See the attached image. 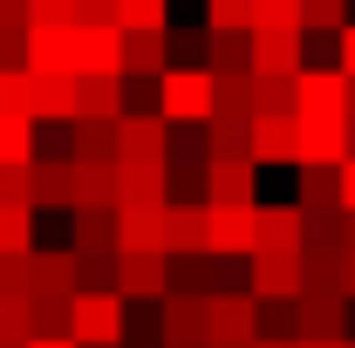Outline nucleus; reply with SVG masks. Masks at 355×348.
Wrapping results in <instances>:
<instances>
[{
	"mask_svg": "<svg viewBox=\"0 0 355 348\" xmlns=\"http://www.w3.org/2000/svg\"><path fill=\"white\" fill-rule=\"evenodd\" d=\"M335 69H342V76L355 82V21L342 28V35H335Z\"/></svg>",
	"mask_w": 355,
	"mask_h": 348,
	"instance_id": "44",
	"label": "nucleus"
},
{
	"mask_svg": "<svg viewBox=\"0 0 355 348\" xmlns=\"http://www.w3.org/2000/svg\"><path fill=\"white\" fill-rule=\"evenodd\" d=\"M342 348H355V335H349V342H342Z\"/></svg>",
	"mask_w": 355,
	"mask_h": 348,
	"instance_id": "55",
	"label": "nucleus"
},
{
	"mask_svg": "<svg viewBox=\"0 0 355 348\" xmlns=\"http://www.w3.org/2000/svg\"><path fill=\"white\" fill-rule=\"evenodd\" d=\"M301 239H308V218H301V205H253V253L301 260Z\"/></svg>",
	"mask_w": 355,
	"mask_h": 348,
	"instance_id": "6",
	"label": "nucleus"
},
{
	"mask_svg": "<svg viewBox=\"0 0 355 348\" xmlns=\"http://www.w3.org/2000/svg\"><path fill=\"white\" fill-rule=\"evenodd\" d=\"M349 76L342 69H301L294 76V116H349Z\"/></svg>",
	"mask_w": 355,
	"mask_h": 348,
	"instance_id": "9",
	"label": "nucleus"
},
{
	"mask_svg": "<svg viewBox=\"0 0 355 348\" xmlns=\"http://www.w3.org/2000/svg\"><path fill=\"white\" fill-rule=\"evenodd\" d=\"M110 212H164V171H123L116 164V205Z\"/></svg>",
	"mask_w": 355,
	"mask_h": 348,
	"instance_id": "26",
	"label": "nucleus"
},
{
	"mask_svg": "<svg viewBox=\"0 0 355 348\" xmlns=\"http://www.w3.org/2000/svg\"><path fill=\"white\" fill-rule=\"evenodd\" d=\"M110 14H116V0H76V21L89 28H110Z\"/></svg>",
	"mask_w": 355,
	"mask_h": 348,
	"instance_id": "45",
	"label": "nucleus"
},
{
	"mask_svg": "<svg viewBox=\"0 0 355 348\" xmlns=\"http://www.w3.org/2000/svg\"><path fill=\"white\" fill-rule=\"evenodd\" d=\"M21 35H28V28H0V76H28V62H21Z\"/></svg>",
	"mask_w": 355,
	"mask_h": 348,
	"instance_id": "41",
	"label": "nucleus"
},
{
	"mask_svg": "<svg viewBox=\"0 0 355 348\" xmlns=\"http://www.w3.org/2000/svg\"><path fill=\"white\" fill-rule=\"evenodd\" d=\"M212 116H246L253 123V76H212Z\"/></svg>",
	"mask_w": 355,
	"mask_h": 348,
	"instance_id": "34",
	"label": "nucleus"
},
{
	"mask_svg": "<svg viewBox=\"0 0 355 348\" xmlns=\"http://www.w3.org/2000/svg\"><path fill=\"white\" fill-rule=\"evenodd\" d=\"M253 35H301V0H253Z\"/></svg>",
	"mask_w": 355,
	"mask_h": 348,
	"instance_id": "37",
	"label": "nucleus"
},
{
	"mask_svg": "<svg viewBox=\"0 0 355 348\" xmlns=\"http://www.w3.org/2000/svg\"><path fill=\"white\" fill-rule=\"evenodd\" d=\"M301 218H335L342 212V177L335 171H301Z\"/></svg>",
	"mask_w": 355,
	"mask_h": 348,
	"instance_id": "31",
	"label": "nucleus"
},
{
	"mask_svg": "<svg viewBox=\"0 0 355 348\" xmlns=\"http://www.w3.org/2000/svg\"><path fill=\"white\" fill-rule=\"evenodd\" d=\"M69 212V157H35L28 164V212Z\"/></svg>",
	"mask_w": 355,
	"mask_h": 348,
	"instance_id": "24",
	"label": "nucleus"
},
{
	"mask_svg": "<svg viewBox=\"0 0 355 348\" xmlns=\"http://www.w3.org/2000/svg\"><path fill=\"white\" fill-rule=\"evenodd\" d=\"M301 260H280V253H253V280H246V294L253 301H280V307H294L301 301Z\"/></svg>",
	"mask_w": 355,
	"mask_h": 348,
	"instance_id": "13",
	"label": "nucleus"
},
{
	"mask_svg": "<svg viewBox=\"0 0 355 348\" xmlns=\"http://www.w3.org/2000/svg\"><path fill=\"white\" fill-rule=\"evenodd\" d=\"M69 342L76 348H116L123 342V301L116 294H76L69 301Z\"/></svg>",
	"mask_w": 355,
	"mask_h": 348,
	"instance_id": "3",
	"label": "nucleus"
},
{
	"mask_svg": "<svg viewBox=\"0 0 355 348\" xmlns=\"http://www.w3.org/2000/svg\"><path fill=\"white\" fill-rule=\"evenodd\" d=\"M164 294H171V260H157V253H116V301L157 307Z\"/></svg>",
	"mask_w": 355,
	"mask_h": 348,
	"instance_id": "8",
	"label": "nucleus"
},
{
	"mask_svg": "<svg viewBox=\"0 0 355 348\" xmlns=\"http://www.w3.org/2000/svg\"><path fill=\"white\" fill-rule=\"evenodd\" d=\"M253 42V76H301L308 69V48H301V35H246Z\"/></svg>",
	"mask_w": 355,
	"mask_h": 348,
	"instance_id": "18",
	"label": "nucleus"
},
{
	"mask_svg": "<svg viewBox=\"0 0 355 348\" xmlns=\"http://www.w3.org/2000/svg\"><path fill=\"white\" fill-rule=\"evenodd\" d=\"M110 164H123V171H164V123L150 110H123L110 123Z\"/></svg>",
	"mask_w": 355,
	"mask_h": 348,
	"instance_id": "1",
	"label": "nucleus"
},
{
	"mask_svg": "<svg viewBox=\"0 0 355 348\" xmlns=\"http://www.w3.org/2000/svg\"><path fill=\"white\" fill-rule=\"evenodd\" d=\"M0 28H28V0H0Z\"/></svg>",
	"mask_w": 355,
	"mask_h": 348,
	"instance_id": "46",
	"label": "nucleus"
},
{
	"mask_svg": "<svg viewBox=\"0 0 355 348\" xmlns=\"http://www.w3.org/2000/svg\"><path fill=\"white\" fill-rule=\"evenodd\" d=\"M28 28H76V0H28Z\"/></svg>",
	"mask_w": 355,
	"mask_h": 348,
	"instance_id": "40",
	"label": "nucleus"
},
{
	"mask_svg": "<svg viewBox=\"0 0 355 348\" xmlns=\"http://www.w3.org/2000/svg\"><path fill=\"white\" fill-rule=\"evenodd\" d=\"M0 348H28V342H14V335H0Z\"/></svg>",
	"mask_w": 355,
	"mask_h": 348,
	"instance_id": "52",
	"label": "nucleus"
},
{
	"mask_svg": "<svg viewBox=\"0 0 355 348\" xmlns=\"http://www.w3.org/2000/svg\"><path fill=\"white\" fill-rule=\"evenodd\" d=\"M205 342H253V294L225 287L205 301Z\"/></svg>",
	"mask_w": 355,
	"mask_h": 348,
	"instance_id": "11",
	"label": "nucleus"
},
{
	"mask_svg": "<svg viewBox=\"0 0 355 348\" xmlns=\"http://www.w3.org/2000/svg\"><path fill=\"white\" fill-rule=\"evenodd\" d=\"M335 287H342V301H355V246L342 253V280H335Z\"/></svg>",
	"mask_w": 355,
	"mask_h": 348,
	"instance_id": "47",
	"label": "nucleus"
},
{
	"mask_svg": "<svg viewBox=\"0 0 355 348\" xmlns=\"http://www.w3.org/2000/svg\"><path fill=\"white\" fill-rule=\"evenodd\" d=\"M212 116V76L164 69L157 76V123H205Z\"/></svg>",
	"mask_w": 355,
	"mask_h": 348,
	"instance_id": "4",
	"label": "nucleus"
},
{
	"mask_svg": "<svg viewBox=\"0 0 355 348\" xmlns=\"http://www.w3.org/2000/svg\"><path fill=\"white\" fill-rule=\"evenodd\" d=\"M321 28V35H342L349 28V0H301V35Z\"/></svg>",
	"mask_w": 355,
	"mask_h": 348,
	"instance_id": "39",
	"label": "nucleus"
},
{
	"mask_svg": "<svg viewBox=\"0 0 355 348\" xmlns=\"http://www.w3.org/2000/svg\"><path fill=\"white\" fill-rule=\"evenodd\" d=\"M205 35H253V0H205Z\"/></svg>",
	"mask_w": 355,
	"mask_h": 348,
	"instance_id": "36",
	"label": "nucleus"
},
{
	"mask_svg": "<svg viewBox=\"0 0 355 348\" xmlns=\"http://www.w3.org/2000/svg\"><path fill=\"white\" fill-rule=\"evenodd\" d=\"M76 260H116V212H76Z\"/></svg>",
	"mask_w": 355,
	"mask_h": 348,
	"instance_id": "28",
	"label": "nucleus"
},
{
	"mask_svg": "<svg viewBox=\"0 0 355 348\" xmlns=\"http://www.w3.org/2000/svg\"><path fill=\"white\" fill-rule=\"evenodd\" d=\"M205 205H260L253 164H205Z\"/></svg>",
	"mask_w": 355,
	"mask_h": 348,
	"instance_id": "21",
	"label": "nucleus"
},
{
	"mask_svg": "<svg viewBox=\"0 0 355 348\" xmlns=\"http://www.w3.org/2000/svg\"><path fill=\"white\" fill-rule=\"evenodd\" d=\"M28 123H76V76H28Z\"/></svg>",
	"mask_w": 355,
	"mask_h": 348,
	"instance_id": "15",
	"label": "nucleus"
},
{
	"mask_svg": "<svg viewBox=\"0 0 355 348\" xmlns=\"http://www.w3.org/2000/svg\"><path fill=\"white\" fill-rule=\"evenodd\" d=\"M342 342H349V335H342ZM342 342H301V335H294V348H342Z\"/></svg>",
	"mask_w": 355,
	"mask_h": 348,
	"instance_id": "49",
	"label": "nucleus"
},
{
	"mask_svg": "<svg viewBox=\"0 0 355 348\" xmlns=\"http://www.w3.org/2000/svg\"><path fill=\"white\" fill-rule=\"evenodd\" d=\"M123 116V82L116 76H76V123H116Z\"/></svg>",
	"mask_w": 355,
	"mask_h": 348,
	"instance_id": "19",
	"label": "nucleus"
},
{
	"mask_svg": "<svg viewBox=\"0 0 355 348\" xmlns=\"http://www.w3.org/2000/svg\"><path fill=\"white\" fill-rule=\"evenodd\" d=\"M0 205H28V164L21 171H0Z\"/></svg>",
	"mask_w": 355,
	"mask_h": 348,
	"instance_id": "43",
	"label": "nucleus"
},
{
	"mask_svg": "<svg viewBox=\"0 0 355 348\" xmlns=\"http://www.w3.org/2000/svg\"><path fill=\"white\" fill-rule=\"evenodd\" d=\"M28 253H35V212L0 205V260H28Z\"/></svg>",
	"mask_w": 355,
	"mask_h": 348,
	"instance_id": "33",
	"label": "nucleus"
},
{
	"mask_svg": "<svg viewBox=\"0 0 355 348\" xmlns=\"http://www.w3.org/2000/svg\"><path fill=\"white\" fill-rule=\"evenodd\" d=\"M0 116H28V76H0Z\"/></svg>",
	"mask_w": 355,
	"mask_h": 348,
	"instance_id": "42",
	"label": "nucleus"
},
{
	"mask_svg": "<svg viewBox=\"0 0 355 348\" xmlns=\"http://www.w3.org/2000/svg\"><path fill=\"white\" fill-rule=\"evenodd\" d=\"M246 164H294V116H253V143H246Z\"/></svg>",
	"mask_w": 355,
	"mask_h": 348,
	"instance_id": "20",
	"label": "nucleus"
},
{
	"mask_svg": "<svg viewBox=\"0 0 355 348\" xmlns=\"http://www.w3.org/2000/svg\"><path fill=\"white\" fill-rule=\"evenodd\" d=\"M116 253H157L164 260V212H116Z\"/></svg>",
	"mask_w": 355,
	"mask_h": 348,
	"instance_id": "27",
	"label": "nucleus"
},
{
	"mask_svg": "<svg viewBox=\"0 0 355 348\" xmlns=\"http://www.w3.org/2000/svg\"><path fill=\"white\" fill-rule=\"evenodd\" d=\"M253 123L246 116H205V164H246Z\"/></svg>",
	"mask_w": 355,
	"mask_h": 348,
	"instance_id": "25",
	"label": "nucleus"
},
{
	"mask_svg": "<svg viewBox=\"0 0 355 348\" xmlns=\"http://www.w3.org/2000/svg\"><path fill=\"white\" fill-rule=\"evenodd\" d=\"M110 28L116 35H164L171 28V0H116Z\"/></svg>",
	"mask_w": 355,
	"mask_h": 348,
	"instance_id": "29",
	"label": "nucleus"
},
{
	"mask_svg": "<svg viewBox=\"0 0 355 348\" xmlns=\"http://www.w3.org/2000/svg\"><path fill=\"white\" fill-rule=\"evenodd\" d=\"M349 116H294V171H342Z\"/></svg>",
	"mask_w": 355,
	"mask_h": 348,
	"instance_id": "2",
	"label": "nucleus"
},
{
	"mask_svg": "<svg viewBox=\"0 0 355 348\" xmlns=\"http://www.w3.org/2000/svg\"><path fill=\"white\" fill-rule=\"evenodd\" d=\"M35 157V123L28 116H0V171H21Z\"/></svg>",
	"mask_w": 355,
	"mask_h": 348,
	"instance_id": "35",
	"label": "nucleus"
},
{
	"mask_svg": "<svg viewBox=\"0 0 355 348\" xmlns=\"http://www.w3.org/2000/svg\"><path fill=\"white\" fill-rule=\"evenodd\" d=\"M21 280H28V294H55V301H76V294H83L76 253H48V246H35V253L21 260Z\"/></svg>",
	"mask_w": 355,
	"mask_h": 348,
	"instance_id": "10",
	"label": "nucleus"
},
{
	"mask_svg": "<svg viewBox=\"0 0 355 348\" xmlns=\"http://www.w3.org/2000/svg\"><path fill=\"white\" fill-rule=\"evenodd\" d=\"M164 76V35H116V82H157Z\"/></svg>",
	"mask_w": 355,
	"mask_h": 348,
	"instance_id": "16",
	"label": "nucleus"
},
{
	"mask_svg": "<svg viewBox=\"0 0 355 348\" xmlns=\"http://www.w3.org/2000/svg\"><path fill=\"white\" fill-rule=\"evenodd\" d=\"M253 348H294V342H253Z\"/></svg>",
	"mask_w": 355,
	"mask_h": 348,
	"instance_id": "53",
	"label": "nucleus"
},
{
	"mask_svg": "<svg viewBox=\"0 0 355 348\" xmlns=\"http://www.w3.org/2000/svg\"><path fill=\"white\" fill-rule=\"evenodd\" d=\"M335 177H342V212H355V157H349V164H342Z\"/></svg>",
	"mask_w": 355,
	"mask_h": 348,
	"instance_id": "48",
	"label": "nucleus"
},
{
	"mask_svg": "<svg viewBox=\"0 0 355 348\" xmlns=\"http://www.w3.org/2000/svg\"><path fill=\"white\" fill-rule=\"evenodd\" d=\"M205 253L253 260V205H205Z\"/></svg>",
	"mask_w": 355,
	"mask_h": 348,
	"instance_id": "7",
	"label": "nucleus"
},
{
	"mask_svg": "<svg viewBox=\"0 0 355 348\" xmlns=\"http://www.w3.org/2000/svg\"><path fill=\"white\" fill-rule=\"evenodd\" d=\"M116 205V164H69V212H110Z\"/></svg>",
	"mask_w": 355,
	"mask_h": 348,
	"instance_id": "17",
	"label": "nucleus"
},
{
	"mask_svg": "<svg viewBox=\"0 0 355 348\" xmlns=\"http://www.w3.org/2000/svg\"><path fill=\"white\" fill-rule=\"evenodd\" d=\"M294 335L301 342H342L349 335V301L335 287H301L294 301Z\"/></svg>",
	"mask_w": 355,
	"mask_h": 348,
	"instance_id": "5",
	"label": "nucleus"
},
{
	"mask_svg": "<svg viewBox=\"0 0 355 348\" xmlns=\"http://www.w3.org/2000/svg\"><path fill=\"white\" fill-rule=\"evenodd\" d=\"M205 76H253V42L246 35H205Z\"/></svg>",
	"mask_w": 355,
	"mask_h": 348,
	"instance_id": "30",
	"label": "nucleus"
},
{
	"mask_svg": "<svg viewBox=\"0 0 355 348\" xmlns=\"http://www.w3.org/2000/svg\"><path fill=\"white\" fill-rule=\"evenodd\" d=\"M349 157H355V123H349Z\"/></svg>",
	"mask_w": 355,
	"mask_h": 348,
	"instance_id": "54",
	"label": "nucleus"
},
{
	"mask_svg": "<svg viewBox=\"0 0 355 348\" xmlns=\"http://www.w3.org/2000/svg\"><path fill=\"white\" fill-rule=\"evenodd\" d=\"M21 62H28V76H69V28H28Z\"/></svg>",
	"mask_w": 355,
	"mask_h": 348,
	"instance_id": "23",
	"label": "nucleus"
},
{
	"mask_svg": "<svg viewBox=\"0 0 355 348\" xmlns=\"http://www.w3.org/2000/svg\"><path fill=\"white\" fill-rule=\"evenodd\" d=\"M342 110H349V123H355V82H349V103H342Z\"/></svg>",
	"mask_w": 355,
	"mask_h": 348,
	"instance_id": "51",
	"label": "nucleus"
},
{
	"mask_svg": "<svg viewBox=\"0 0 355 348\" xmlns=\"http://www.w3.org/2000/svg\"><path fill=\"white\" fill-rule=\"evenodd\" d=\"M253 116H294V82L287 76H253Z\"/></svg>",
	"mask_w": 355,
	"mask_h": 348,
	"instance_id": "38",
	"label": "nucleus"
},
{
	"mask_svg": "<svg viewBox=\"0 0 355 348\" xmlns=\"http://www.w3.org/2000/svg\"><path fill=\"white\" fill-rule=\"evenodd\" d=\"M157 342L164 348L205 342V301H198V294H164V301H157Z\"/></svg>",
	"mask_w": 355,
	"mask_h": 348,
	"instance_id": "14",
	"label": "nucleus"
},
{
	"mask_svg": "<svg viewBox=\"0 0 355 348\" xmlns=\"http://www.w3.org/2000/svg\"><path fill=\"white\" fill-rule=\"evenodd\" d=\"M205 253V205H164V260Z\"/></svg>",
	"mask_w": 355,
	"mask_h": 348,
	"instance_id": "22",
	"label": "nucleus"
},
{
	"mask_svg": "<svg viewBox=\"0 0 355 348\" xmlns=\"http://www.w3.org/2000/svg\"><path fill=\"white\" fill-rule=\"evenodd\" d=\"M69 76H116V28H69Z\"/></svg>",
	"mask_w": 355,
	"mask_h": 348,
	"instance_id": "12",
	"label": "nucleus"
},
{
	"mask_svg": "<svg viewBox=\"0 0 355 348\" xmlns=\"http://www.w3.org/2000/svg\"><path fill=\"white\" fill-rule=\"evenodd\" d=\"M62 335H69V301L28 294V342H62Z\"/></svg>",
	"mask_w": 355,
	"mask_h": 348,
	"instance_id": "32",
	"label": "nucleus"
},
{
	"mask_svg": "<svg viewBox=\"0 0 355 348\" xmlns=\"http://www.w3.org/2000/svg\"><path fill=\"white\" fill-rule=\"evenodd\" d=\"M28 348H76V342H69V335H62V342H28Z\"/></svg>",
	"mask_w": 355,
	"mask_h": 348,
	"instance_id": "50",
	"label": "nucleus"
}]
</instances>
